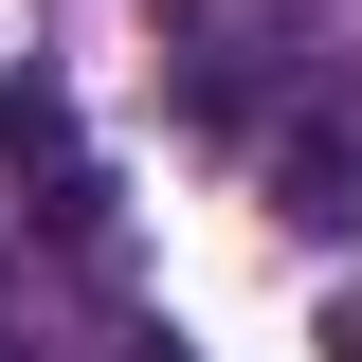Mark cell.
Listing matches in <instances>:
<instances>
[{
    "label": "cell",
    "mask_w": 362,
    "mask_h": 362,
    "mask_svg": "<svg viewBox=\"0 0 362 362\" xmlns=\"http://www.w3.org/2000/svg\"><path fill=\"white\" fill-rule=\"evenodd\" d=\"M0 362H37V344H0Z\"/></svg>",
    "instance_id": "4"
},
{
    "label": "cell",
    "mask_w": 362,
    "mask_h": 362,
    "mask_svg": "<svg viewBox=\"0 0 362 362\" xmlns=\"http://www.w3.org/2000/svg\"><path fill=\"white\" fill-rule=\"evenodd\" d=\"M0 163L37 181V235H54V254H109V181H90V127H73V90H54L37 54L0 73Z\"/></svg>",
    "instance_id": "1"
},
{
    "label": "cell",
    "mask_w": 362,
    "mask_h": 362,
    "mask_svg": "<svg viewBox=\"0 0 362 362\" xmlns=\"http://www.w3.org/2000/svg\"><path fill=\"white\" fill-rule=\"evenodd\" d=\"M145 362H199V344H145Z\"/></svg>",
    "instance_id": "3"
},
{
    "label": "cell",
    "mask_w": 362,
    "mask_h": 362,
    "mask_svg": "<svg viewBox=\"0 0 362 362\" xmlns=\"http://www.w3.org/2000/svg\"><path fill=\"white\" fill-rule=\"evenodd\" d=\"M272 218L290 235H362V90H308L272 127Z\"/></svg>",
    "instance_id": "2"
}]
</instances>
